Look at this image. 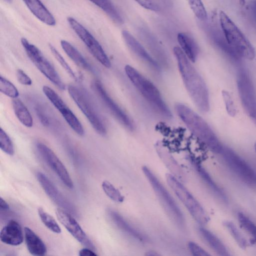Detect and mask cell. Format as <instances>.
<instances>
[{
	"label": "cell",
	"instance_id": "obj_28",
	"mask_svg": "<svg viewBox=\"0 0 256 256\" xmlns=\"http://www.w3.org/2000/svg\"><path fill=\"white\" fill-rule=\"evenodd\" d=\"M196 168L200 176L202 178L206 185L209 187L212 192L217 196L218 197L226 200V197L224 194L222 192L220 188L217 186V184L212 180L210 176L205 170V169L198 164H195Z\"/></svg>",
	"mask_w": 256,
	"mask_h": 256
},
{
	"label": "cell",
	"instance_id": "obj_13",
	"mask_svg": "<svg viewBox=\"0 0 256 256\" xmlns=\"http://www.w3.org/2000/svg\"><path fill=\"white\" fill-rule=\"evenodd\" d=\"M36 148L42 158L57 174L61 181L68 188H72L74 184L68 172L54 152L42 142L36 144Z\"/></svg>",
	"mask_w": 256,
	"mask_h": 256
},
{
	"label": "cell",
	"instance_id": "obj_36",
	"mask_svg": "<svg viewBox=\"0 0 256 256\" xmlns=\"http://www.w3.org/2000/svg\"><path fill=\"white\" fill-rule=\"evenodd\" d=\"M238 218L242 228L256 240V225L242 212L238 214Z\"/></svg>",
	"mask_w": 256,
	"mask_h": 256
},
{
	"label": "cell",
	"instance_id": "obj_1",
	"mask_svg": "<svg viewBox=\"0 0 256 256\" xmlns=\"http://www.w3.org/2000/svg\"><path fill=\"white\" fill-rule=\"evenodd\" d=\"M174 53L186 89L196 106L206 112L210 109L208 92L206 84L180 48L175 46Z\"/></svg>",
	"mask_w": 256,
	"mask_h": 256
},
{
	"label": "cell",
	"instance_id": "obj_42",
	"mask_svg": "<svg viewBox=\"0 0 256 256\" xmlns=\"http://www.w3.org/2000/svg\"><path fill=\"white\" fill-rule=\"evenodd\" d=\"M0 208L4 210H8L9 204L2 197L0 198Z\"/></svg>",
	"mask_w": 256,
	"mask_h": 256
},
{
	"label": "cell",
	"instance_id": "obj_45",
	"mask_svg": "<svg viewBox=\"0 0 256 256\" xmlns=\"http://www.w3.org/2000/svg\"><path fill=\"white\" fill-rule=\"evenodd\" d=\"M4 0L8 3H10L12 2V0Z\"/></svg>",
	"mask_w": 256,
	"mask_h": 256
},
{
	"label": "cell",
	"instance_id": "obj_43",
	"mask_svg": "<svg viewBox=\"0 0 256 256\" xmlns=\"http://www.w3.org/2000/svg\"><path fill=\"white\" fill-rule=\"evenodd\" d=\"M146 255L147 256H158V254H156V252H148V253L146 254Z\"/></svg>",
	"mask_w": 256,
	"mask_h": 256
},
{
	"label": "cell",
	"instance_id": "obj_8",
	"mask_svg": "<svg viewBox=\"0 0 256 256\" xmlns=\"http://www.w3.org/2000/svg\"><path fill=\"white\" fill-rule=\"evenodd\" d=\"M20 42L26 55L36 68L58 88L65 90V84L56 70L40 49L24 38H21Z\"/></svg>",
	"mask_w": 256,
	"mask_h": 256
},
{
	"label": "cell",
	"instance_id": "obj_17",
	"mask_svg": "<svg viewBox=\"0 0 256 256\" xmlns=\"http://www.w3.org/2000/svg\"><path fill=\"white\" fill-rule=\"evenodd\" d=\"M122 36L128 46L136 56L152 68L156 70H159L156 62L130 33L124 30L122 32Z\"/></svg>",
	"mask_w": 256,
	"mask_h": 256
},
{
	"label": "cell",
	"instance_id": "obj_4",
	"mask_svg": "<svg viewBox=\"0 0 256 256\" xmlns=\"http://www.w3.org/2000/svg\"><path fill=\"white\" fill-rule=\"evenodd\" d=\"M220 25L224 38L240 58L252 60L255 50L248 40L233 21L224 12L219 14Z\"/></svg>",
	"mask_w": 256,
	"mask_h": 256
},
{
	"label": "cell",
	"instance_id": "obj_11",
	"mask_svg": "<svg viewBox=\"0 0 256 256\" xmlns=\"http://www.w3.org/2000/svg\"><path fill=\"white\" fill-rule=\"evenodd\" d=\"M69 25L84 44L93 56L104 66L109 68L110 62L102 46L95 38L82 24L72 17H68Z\"/></svg>",
	"mask_w": 256,
	"mask_h": 256
},
{
	"label": "cell",
	"instance_id": "obj_27",
	"mask_svg": "<svg viewBox=\"0 0 256 256\" xmlns=\"http://www.w3.org/2000/svg\"><path fill=\"white\" fill-rule=\"evenodd\" d=\"M102 9L115 23L122 24L123 20L118 12L110 0H90Z\"/></svg>",
	"mask_w": 256,
	"mask_h": 256
},
{
	"label": "cell",
	"instance_id": "obj_31",
	"mask_svg": "<svg viewBox=\"0 0 256 256\" xmlns=\"http://www.w3.org/2000/svg\"><path fill=\"white\" fill-rule=\"evenodd\" d=\"M102 186L106 194L112 200L116 202H122L124 201V196L110 182L104 180Z\"/></svg>",
	"mask_w": 256,
	"mask_h": 256
},
{
	"label": "cell",
	"instance_id": "obj_5",
	"mask_svg": "<svg viewBox=\"0 0 256 256\" xmlns=\"http://www.w3.org/2000/svg\"><path fill=\"white\" fill-rule=\"evenodd\" d=\"M68 94L74 102L89 121L94 130L104 136L106 130L99 112L88 92L83 88L70 84Z\"/></svg>",
	"mask_w": 256,
	"mask_h": 256
},
{
	"label": "cell",
	"instance_id": "obj_39",
	"mask_svg": "<svg viewBox=\"0 0 256 256\" xmlns=\"http://www.w3.org/2000/svg\"><path fill=\"white\" fill-rule=\"evenodd\" d=\"M188 247L190 251L194 256H208L210 255V254H209L206 251L199 245L194 242H189L188 244Z\"/></svg>",
	"mask_w": 256,
	"mask_h": 256
},
{
	"label": "cell",
	"instance_id": "obj_22",
	"mask_svg": "<svg viewBox=\"0 0 256 256\" xmlns=\"http://www.w3.org/2000/svg\"><path fill=\"white\" fill-rule=\"evenodd\" d=\"M61 46L66 55L79 67L92 73L94 72V68L87 61L82 54L71 44L66 40L60 41Z\"/></svg>",
	"mask_w": 256,
	"mask_h": 256
},
{
	"label": "cell",
	"instance_id": "obj_18",
	"mask_svg": "<svg viewBox=\"0 0 256 256\" xmlns=\"http://www.w3.org/2000/svg\"><path fill=\"white\" fill-rule=\"evenodd\" d=\"M1 241L7 244L18 246L24 240L22 228L16 220H10L1 230L0 233Z\"/></svg>",
	"mask_w": 256,
	"mask_h": 256
},
{
	"label": "cell",
	"instance_id": "obj_16",
	"mask_svg": "<svg viewBox=\"0 0 256 256\" xmlns=\"http://www.w3.org/2000/svg\"><path fill=\"white\" fill-rule=\"evenodd\" d=\"M36 178L46 194L56 204L70 214H77L75 207L62 194L46 175L38 172Z\"/></svg>",
	"mask_w": 256,
	"mask_h": 256
},
{
	"label": "cell",
	"instance_id": "obj_6",
	"mask_svg": "<svg viewBox=\"0 0 256 256\" xmlns=\"http://www.w3.org/2000/svg\"><path fill=\"white\" fill-rule=\"evenodd\" d=\"M142 170L166 214L178 226H184V215L168 192L148 168L144 166Z\"/></svg>",
	"mask_w": 256,
	"mask_h": 256
},
{
	"label": "cell",
	"instance_id": "obj_41",
	"mask_svg": "<svg viewBox=\"0 0 256 256\" xmlns=\"http://www.w3.org/2000/svg\"><path fill=\"white\" fill-rule=\"evenodd\" d=\"M80 256H97L95 252L89 248H84L79 251Z\"/></svg>",
	"mask_w": 256,
	"mask_h": 256
},
{
	"label": "cell",
	"instance_id": "obj_23",
	"mask_svg": "<svg viewBox=\"0 0 256 256\" xmlns=\"http://www.w3.org/2000/svg\"><path fill=\"white\" fill-rule=\"evenodd\" d=\"M177 38L180 48L191 62H194L198 54V48L194 39L186 32L178 33Z\"/></svg>",
	"mask_w": 256,
	"mask_h": 256
},
{
	"label": "cell",
	"instance_id": "obj_37",
	"mask_svg": "<svg viewBox=\"0 0 256 256\" xmlns=\"http://www.w3.org/2000/svg\"><path fill=\"white\" fill-rule=\"evenodd\" d=\"M222 95L228 114L232 116H234L236 114V110L230 95L225 90L222 91Z\"/></svg>",
	"mask_w": 256,
	"mask_h": 256
},
{
	"label": "cell",
	"instance_id": "obj_7",
	"mask_svg": "<svg viewBox=\"0 0 256 256\" xmlns=\"http://www.w3.org/2000/svg\"><path fill=\"white\" fill-rule=\"evenodd\" d=\"M166 177L168 186L194 218L200 224H207L210 220L209 217L196 198L173 175L168 174Z\"/></svg>",
	"mask_w": 256,
	"mask_h": 256
},
{
	"label": "cell",
	"instance_id": "obj_26",
	"mask_svg": "<svg viewBox=\"0 0 256 256\" xmlns=\"http://www.w3.org/2000/svg\"><path fill=\"white\" fill-rule=\"evenodd\" d=\"M12 105L14 114L18 120L24 126L30 128L33 125V120L27 108L18 98H13Z\"/></svg>",
	"mask_w": 256,
	"mask_h": 256
},
{
	"label": "cell",
	"instance_id": "obj_32",
	"mask_svg": "<svg viewBox=\"0 0 256 256\" xmlns=\"http://www.w3.org/2000/svg\"><path fill=\"white\" fill-rule=\"evenodd\" d=\"M0 91L12 98H17L19 95L18 91L15 86L2 76H0Z\"/></svg>",
	"mask_w": 256,
	"mask_h": 256
},
{
	"label": "cell",
	"instance_id": "obj_35",
	"mask_svg": "<svg viewBox=\"0 0 256 256\" xmlns=\"http://www.w3.org/2000/svg\"><path fill=\"white\" fill-rule=\"evenodd\" d=\"M0 147L4 152L10 156H12L14 153V146L11 139L2 128H0Z\"/></svg>",
	"mask_w": 256,
	"mask_h": 256
},
{
	"label": "cell",
	"instance_id": "obj_3",
	"mask_svg": "<svg viewBox=\"0 0 256 256\" xmlns=\"http://www.w3.org/2000/svg\"><path fill=\"white\" fill-rule=\"evenodd\" d=\"M126 74L135 88L160 114L171 118L172 114L156 87L130 66L124 68Z\"/></svg>",
	"mask_w": 256,
	"mask_h": 256
},
{
	"label": "cell",
	"instance_id": "obj_21",
	"mask_svg": "<svg viewBox=\"0 0 256 256\" xmlns=\"http://www.w3.org/2000/svg\"><path fill=\"white\" fill-rule=\"evenodd\" d=\"M24 232L26 246L30 253L34 256L46 254V246L42 240L28 227H24Z\"/></svg>",
	"mask_w": 256,
	"mask_h": 256
},
{
	"label": "cell",
	"instance_id": "obj_44",
	"mask_svg": "<svg viewBox=\"0 0 256 256\" xmlns=\"http://www.w3.org/2000/svg\"><path fill=\"white\" fill-rule=\"evenodd\" d=\"M238 2H239V3L242 5V6H244L246 4V1L245 0H238Z\"/></svg>",
	"mask_w": 256,
	"mask_h": 256
},
{
	"label": "cell",
	"instance_id": "obj_14",
	"mask_svg": "<svg viewBox=\"0 0 256 256\" xmlns=\"http://www.w3.org/2000/svg\"><path fill=\"white\" fill-rule=\"evenodd\" d=\"M56 214L60 222L78 242L96 251L94 244L71 214L62 208H58L56 210Z\"/></svg>",
	"mask_w": 256,
	"mask_h": 256
},
{
	"label": "cell",
	"instance_id": "obj_15",
	"mask_svg": "<svg viewBox=\"0 0 256 256\" xmlns=\"http://www.w3.org/2000/svg\"><path fill=\"white\" fill-rule=\"evenodd\" d=\"M92 88L114 116L127 128L132 130L134 124L128 116L110 96L98 80L94 82Z\"/></svg>",
	"mask_w": 256,
	"mask_h": 256
},
{
	"label": "cell",
	"instance_id": "obj_12",
	"mask_svg": "<svg viewBox=\"0 0 256 256\" xmlns=\"http://www.w3.org/2000/svg\"><path fill=\"white\" fill-rule=\"evenodd\" d=\"M42 91L73 130L79 136H83L84 132L82 124L58 94L47 86H43Z\"/></svg>",
	"mask_w": 256,
	"mask_h": 256
},
{
	"label": "cell",
	"instance_id": "obj_34",
	"mask_svg": "<svg viewBox=\"0 0 256 256\" xmlns=\"http://www.w3.org/2000/svg\"><path fill=\"white\" fill-rule=\"evenodd\" d=\"M196 16L200 20L207 19V13L201 0H186Z\"/></svg>",
	"mask_w": 256,
	"mask_h": 256
},
{
	"label": "cell",
	"instance_id": "obj_24",
	"mask_svg": "<svg viewBox=\"0 0 256 256\" xmlns=\"http://www.w3.org/2000/svg\"><path fill=\"white\" fill-rule=\"evenodd\" d=\"M199 232L204 241L218 255L222 256L230 255L224 244L212 232L202 227L200 228Z\"/></svg>",
	"mask_w": 256,
	"mask_h": 256
},
{
	"label": "cell",
	"instance_id": "obj_9",
	"mask_svg": "<svg viewBox=\"0 0 256 256\" xmlns=\"http://www.w3.org/2000/svg\"><path fill=\"white\" fill-rule=\"evenodd\" d=\"M221 154L230 169L246 185L256 188V173L231 148L223 146Z\"/></svg>",
	"mask_w": 256,
	"mask_h": 256
},
{
	"label": "cell",
	"instance_id": "obj_38",
	"mask_svg": "<svg viewBox=\"0 0 256 256\" xmlns=\"http://www.w3.org/2000/svg\"><path fill=\"white\" fill-rule=\"evenodd\" d=\"M140 5L146 9L152 11L158 12L160 6L156 0H135Z\"/></svg>",
	"mask_w": 256,
	"mask_h": 256
},
{
	"label": "cell",
	"instance_id": "obj_19",
	"mask_svg": "<svg viewBox=\"0 0 256 256\" xmlns=\"http://www.w3.org/2000/svg\"><path fill=\"white\" fill-rule=\"evenodd\" d=\"M30 12L40 21L50 26L56 22L51 12L40 0H22Z\"/></svg>",
	"mask_w": 256,
	"mask_h": 256
},
{
	"label": "cell",
	"instance_id": "obj_20",
	"mask_svg": "<svg viewBox=\"0 0 256 256\" xmlns=\"http://www.w3.org/2000/svg\"><path fill=\"white\" fill-rule=\"evenodd\" d=\"M108 213L113 223L120 230L137 240L143 242L146 239L142 233L134 228L118 212L110 210Z\"/></svg>",
	"mask_w": 256,
	"mask_h": 256
},
{
	"label": "cell",
	"instance_id": "obj_33",
	"mask_svg": "<svg viewBox=\"0 0 256 256\" xmlns=\"http://www.w3.org/2000/svg\"><path fill=\"white\" fill-rule=\"evenodd\" d=\"M49 48L52 55L58 63L62 66L65 71L72 78L76 81H77L78 80V77L61 54L52 44H50Z\"/></svg>",
	"mask_w": 256,
	"mask_h": 256
},
{
	"label": "cell",
	"instance_id": "obj_46",
	"mask_svg": "<svg viewBox=\"0 0 256 256\" xmlns=\"http://www.w3.org/2000/svg\"><path fill=\"white\" fill-rule=\"evenodd\" d=\"M254 150H255V152H256V142L254 144Z\"/></svg>",
	"mask_w": 256,
	"mask_h": 256
},
{
	"label": "cell",
	"instance_id": "obj_30",
	"mask_svg": "<svg viewBox=\"0 0 256 256\" xmlns=\"http://www.w3.org/2000/svg\"><path fill=\"white\" fill-rule=\"evenodd\" d=\"M38 212L42 222L48 229L56 234L61 232L60 228L52 216L44 211L42 208H39Z\"/></svg>",
	"mask_w": 256,
	"mask_h": 256
},
{
	"label": "cell",
	"instance_id": "obj_2",
	"mask_svg": "<svg viewBox=\"0 0 256 256\" xmlns=\"http://www.w3.org/2000/svg\"><path fill=\"white\" fill-rule=\"evenodd\" d=\"M176 110L189 130L211 151L220 154L223 146L208 124L188 106L178 104Z\"/></svg>",
	"mask_w": 256,
	"mask_h": 256
},
{
	"label": "cell",
	"instance_id": "obj_10",
	"mask_svg": "<svg viewBox=\"0 0 256 256\" xmlns=\"http://www.w3.org/2000/svg\"><path fill=\"white\" fill-rule=\"evenodd\" d=\"M236 84L242 106L256 124V94L251 78L243 68L237 72Z\"/></svg>",
	"mask_w": 256,
	"mask_h": 256
},
{
	"label": "cell",
	"instance_id": "obj_40",
	"mask_svg": "<svg viewBox=\"0 0 256 256\" xmlns=\"http://www.w3.org/2000/svg\"><path fill=\"white\" fill-rule=\"evenodd\" d=\"M16 76L18 82L23 85L30 86L32 84L30 77L21 69L17 70Z\"/></svg>",
	"mask_w": 256,
	"mask_h": 256
},
{
	"label": "cell",
	"instance_id": "obj_29",
	"mask_svg": "<svg viewBox=\"0 0 256 256\" xmlns=\"http://www.w3.org/2000/svg\"><path fill=\"white\" fill-rule=\"evenodd\" d=\"M223 224L239 246L243 249L246 248L248 245V242L236 226L232 222L228 220L224 221Z\"/></svg>",
	"mask_w": 256,
	"mask_h": 256
},
{
	"label": "cell",
	"instance_id": "obj_25",
	"mask_svg": "<svg viewBox=\"0 0 256 256\" xmlns=\"http://www.w3.org/2000/svg\"><path fill=\"white\" fill-rule=\"evenodd\" d=\"M40 102L34 100L32 107L41 124L48 128L56 126L57 123L48 108Z\"/></svg>",
	"mask_w": 256,
	"mask_h": 256
}]
</instances>
